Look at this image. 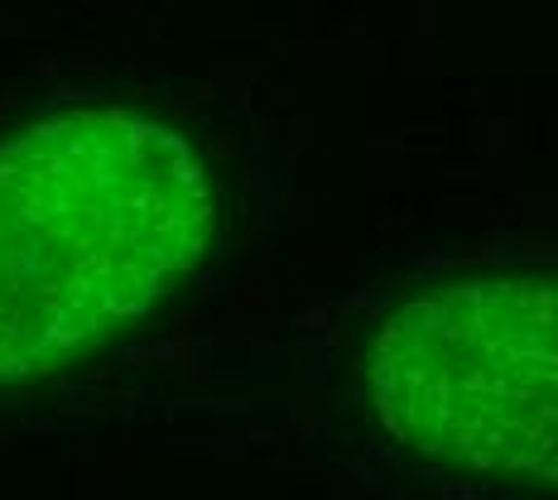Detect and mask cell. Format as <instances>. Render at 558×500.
I'll return each instance as SVG.
<instances>
[{
  "label": "cell",
  "mask_w": 558,
  "mask_h": 500,
  "mask_svg": "<svg viewBox=\"0 0 558 500\" xmlns=\"http://www.w3.org/2000/svg\"><path fill=\"white\" fill-rule=\"evenodd\" d=\"M217 188L173 125L77 107L0 139V390L145 322L213 246Z\"/></svg>",
  "instance_id": "obj_1"
},
{
  "label": "cell",
  "mask_w": 558,
  "mask_h": 500,
  "mask_svg": "<svg viewBox=\"0 0 558 500\" xmlns=\"http://www.w3.org/2000/svg\"><path fill=\"white\" fill-rule=\"evenodd\" d=\"M362 386L418 458L558 491V275H472L395 304Z\"/></svg>",
  "instance_id": "obj_2"
}]
</instances>
